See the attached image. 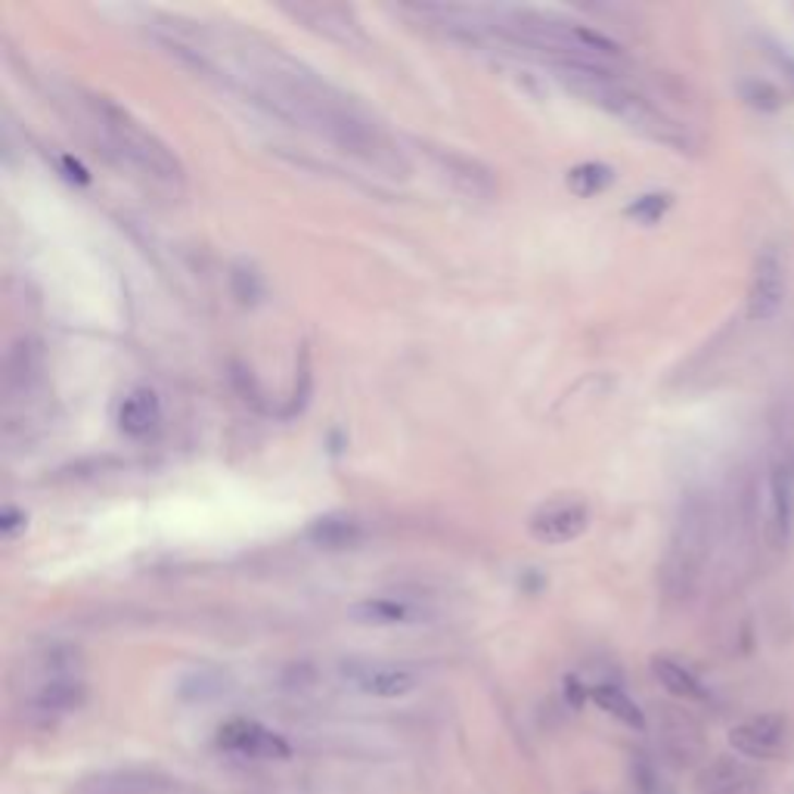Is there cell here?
Returning a JSON list of instances; mask_svg holds the SVG:
<instances>
[{
  "mask_svg": "<svg viewBox=\"0 0 794 794\" xmlns=\"http://www.w3.org/2000/svg\"><path fill=\"white\" fill-rule=\"evenodd\" d=\"M652 673L655 680L673 695V698H683V701H708V689L705 683L695 676L686 664L673 661L668 655H655L652 658Z\"/></svg>",
  "mask_w": 794,
  "mask_h": 794,
  "instance_id": "15",
  "label": "cell"
},
{
  "mask_svg": "<svg viewBox=\"0 0 794 794\" xmlns=\"http://www.w3.org/2000/svg\"><path fill=\"white\" fill-rule=\"evenodd\" d=\"M162 419V407L152 388H131L119 404L115 423L127 438H146Z\"/></svg>",
  "mask_w": 794,
  "mask_h": 794,
  "instance_id": "12",
  "label": "cell"
},
{
  "mask_svg": "<svg viewBox=\"0 0 794 794\" xmlns=\"http://www.w3.org/2000/svg\"><path fill=\"white\" fill-rule=\"evenodd\" d=\"M587 525H590L587 503H581V500H552V503L540 506L530 515L528 530L534 540L559 547V543L577 540L587 530Z\"/></svg>",
  "mask_w": 794,
  "mask_h": 794,
  "instance_id": "7",
  "label": "cell"
},
{
  "mask_svg": "<svg viewBox=\"0 0 794 794\" xmlns=\"http://www.w3.org/2000/svg\"><path fill=\"white\" fill-rule=\"evenodd\" d=\"M789 292V270H785V255L775 243H767L757 258H754L752 285H748V305L745 314L754 323H767L779 317Z\"/></svg>",
  "mask_w": 794,
  "mask_h": 794,
  "instance_id": "3",
  "label": "cell"
},
{
  "mask_svg": "<svg viewBox=\"0 0 794 794\" xmlns=\"http://www.w3.org/2000/svg\"><path fill=\"white\" fill-rule=\"evenodd\" d=\"M794 534V450H782L770 472V518L767 540L773 550L792 543Z\"/></svg>",
  "mask_w": 794,
  "mask_h": 794,
  "instance_id": "6",
  "label": "cell"
},
{
  "mask_svg": "<svg viewBox=\"0 0 794 794\" xmlns=\"http://www.w3.org/2000/svg\"><path fill=\"white\" fill-rule=\"evenodd\" d=\"M789 720L782 713H757L742 720L738 726L730 730V745L738 757L748 760H775L789 748Z\"/></svg>",
  "mask_w": 794,
  "mask_h": 794,
  "instance_id": "4",
  "label": "cell"
},
{
  "mask_svg": "<svg viewBox=\"0 0 794 794\" xmlns=\"http://www.w3.org/2000/svg\"><path fill=\"white\" fill-rule=\"evenodd\" d=\"M347 614H351L354 621H361V624H376V627L410 624V621L419 618V611L413 609V606L401 602V599H386V596H379V599H364V602L351 606Z\"/></svg>",
  "mask_w": 794,
  "mask_h": 794,
  "instance_id": "17",
  "label": "cell"
},
{
  "mask_svg": "<svg viewBox=\"0 0 794 794\" xmlns=\"http://www.w3.org/2000/svg\"><path fill=\"white\" fill-rule=\"evenodd\" d=\"M305 537L320 547V550H351L364 540V528L357 518H351L345 512H332V515H320L307 525Z\"/></svg>",
  "mask_w": 794,
  "mask_h": 794,
  "instance_id": "13",
  "label": "cell"
},
{
  "mask_svg": "<svg viewBox=\"0 0 794 794\" xmlns=\"http://www.w3.org/2000/svg\"><path fill=\"white\" fill-rule=\"evenodd\" d=\"M590 698L602 708V711L609 713V717L621 720L624 726H631V730H646V713H643V708H639L621 686L599 683V686H593L590 689Z\"/></svg>",
  "mask_w": 794,
  "mask_h": 794,
  "instance_id": "18",
  "label": "cell"
},
{
  "mask_svg": "<svg viewBox=\"0 0 794 794\" xmlns=\"http://www.w3.org/2000/svg\"><path fill=\"white\" fill-rule=\"evenodd\" d=\"M218 745L230 754L252 757V760H289L292 748L283 735L267 730L265 723L248 720V717H233L218 730Z\"/></svg>",
  "mask_w": 794,
  "mask_h": 794,
  "instance_id": "5",
  "label": "cell"
},
{
  "mask_svg": "<svg viewBox=\"0 0 794 794\" xmlns=\"http://www.w3.org/2000/svg\"><path fill=\"white\" fill-rule=\"evenodd\" d=\"M292 16L305 20L314 32L329 35L335 41L345 44H364V32L361 22L354 20V13L339 3H298V7H285Z\"/></svg>",
  "mask_w": 794,
  "mask_h": 794,
  "instance_id": "11",
  "label": "cell"
},
{
  "mask_svg": "<svg viewBox=\"0 0 794 794\" xmlns=\"http://www.w3.org/2000/svg\"><path fill=\"white\" fill-rule=\"evenodd\" d=\"M90 112H94L97 127L102 131L106 143L131 168H137L141 174L168 186H178L184 181V164H181V159L152 131H146L124 106L109 100V97H90Z\"/></svg>",
  "mask_w": 794,
  "mask_h": 794,
  "instance_id": "1",
  "label": "cell"
},
{
  "mask_svg": "<svg viewBox=\"0 0 794 794\" xmlns=\"http://www.w3.org/2000/svg\"><path fill=\"white\" fill-rule=\"evenodd\" d=\"M25 528V512H20L16 506H3V515H0V530L3 537H16V530Z\"/></svg>",
  "mask_w": 794,
  "mask_h": 794,
  "instance_id": "23",
  "label": "cell"
},
{
  "mask_svg": "<svg viewBox=\"0 0 794 794\" xmlns=\"http://www.w3.org/2000/svg\"><path fill=\"white\" fill-rule=\"evenodd\" d=\"M614 181V168L606 162H581L574 164L569 171V178H565V184L574 196H581V199H593V196H599V193H606Z\"/></svg>",
  "mask_w": 794,
  "mask_h": 794,
  "instance_id": "19",
  "label": "cell"
},
{
  "mask_svg": "<svg viewBox=\"0 0 794 794\" xmlns=\"http://www.w3.org/2000/svg\"><path fill=\"white\" fill-rule=\"evenodd\" d=\"M62 171H65V178L69 181H78V184H90V174H87V168L82 162H75L72 156H62L60 159Z\"/></svg>",
  "mask_w": 794,
  "mask_h": 794,
  "instance_id": "24",
  "label": "cell"
},
{
  "mask_svg": "<svg viewBox=\"0 0 794 794\" xmlns=\"http://www.w3.org/2000/svg\"><path fill=\"white\" fill-rule=\"evenodd\" d=\"M44 379V351L41 342L35 339H20L7 354V367H3V388L7 398H25L35 388L41 386Z\"/></svg>",
  "mask_w": 794,
  "mask_h": 794,
  "instance_id": "10",
  "label": "cell"
},
{
  "mask_svg": "<svg viewBox=\"0 0 794 794\" xmlns=\"http://www.w3.org/2000/svg\"><path fill=\"white\" fill-rule=\"evenodd\" d=\"M708 552H711V506L698 493H689L676 512L668 555L661 565L664 593L676 599L689 596L705 571Z\"/></svg>",
  "mask_w": 794,
  "mask_h": 794,
  "instance_id": "2",
  "label": "cell"
},
{
  "mask_svg": "<svg viewBox=\"0 0 794 794\" xmlns=\"http://www.w3.org/2000/svg\"><path fill=\"white\" fill-rule=\"evenodd\" d=\"M760 773L742 757H717L695 775V794H757Z\"/></svg>",
  "mask_w": 794,
  "mask_h": 794,
  "instance_id": "8",
  "label": "cell"
},
{
  "mask_svg": "<svg viewBox=\"0 0 794 794\" xmlns=\"http://www.w3.org/2000/svg\"><path fill=\"white\" fill-rule=\"evenodd\" d=\"M233 295L243 302V305H255L265 292V285L258 280V273L252 267H233Z\"/></svg>",
  "mask_w": 794,
  "mask_h": 794,
  "instance_id": "21",
  "label": "cell"
},
{
  "mask_svg": "<svg viewBox=\"0 0 794 794\" xmlns=\"http://www.w3.org/2000/svg\"><path fill=\"white\" fill-rule=\"evenodd\" d=\"M345 676L361 693L376 698H401L416 689V676L394 664H369V661H351L345 664Z\"/></svg>",
  "mask_w": 794,
  "mask_h": 794,
  "instance_id": "9",
  "label": "cell"
},
{
  "mask_svg": "<svg viewBox=\"0 0 794 794\" xmlns=\"http://www.w3.org/2000/svg\"><path fill=\"white\" fill-rule=\"evenodd\" d=\"M742 97L748 106H757V109H779V94L775 87L764 82H748L742 87Z\"/></svg>",
  "mask_w": 794,
  "mask_h": 794,
  "instance_id": "22",
  "label": "cell"
},
{
  "mask_svg": "<svg viewBox=\"0 0 794 794\" xmlns=\"http://www.w3.org/2000/svg\"><path fill=\"white\" fill-rule=\"evenodd\" d=\"M84 701L82 676H38L32 693V708L41 713L75 711Z\"/></svg>",
  "mask_w": 794,
  "mask_h": 794,
  "instance_id": "14",
  "label": "cell"
},
{
  "mask_svg": "<svg viewBox=\"0 0 794 794\" xmlns=\"http://www.w3.org/2000/svg\"><path fill=\"white\" fill-rule=\"evenodd\" d=\"M431 156L448 171L450 181H456L472 196H490L493 193V178H490L488 168H481L466 156H456V152H431Z\"/></svg>",
  "mask_w": 794,
  "mask_h": 794,
  "instance_id": "16",
  "label": "cell"
},
{
  "mask_svg": "<svg viewBox=\"0 0 794 794\" xmlns=\"http://www.w3.org/2000/svg\"><path fill=\"white\" fill-rule=\"evenodd\" d=\"M671 203L673 199L668 193H646V196L633 199V203L624 208V215L633 218V221H639V224H658V221L668 215Z\"/></svg>",
  "mask_w": 794,
  "mask_h": 794,
  "instance_id": "20",
  "label": "cell"
}]
</instances>
